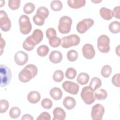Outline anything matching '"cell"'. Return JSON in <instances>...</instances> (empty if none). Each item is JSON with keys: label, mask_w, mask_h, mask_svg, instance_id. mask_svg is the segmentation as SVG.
<instances>
[{"label": "cell", "mask_w": 120, "mask_h": 120, "mask_svg": "<svg viewBox=\"0 0 120 120\" xmlns=\"http://www.w3.org/2000/svg\"><path fill=\"white\" fill-rule=\"evenodd\" d=\"M110 38L105 35H100L98 39L97 46L98 50L102 53H107L110 50Z\"/></svg>", "instance_id": "cell-8"}, {"label": "cell", "mask_w": 120, "mask_h": 120, "mask_svg": "<svg viewBox=\"0 0 120 120\" xmlns=\"http://www.w3.org/2000/svg\"><path fill=\"white\" fill-rule=\"evenodd\" d=\"M102 85V81L98 77H94L91 78L90 83V86L95 91Z\"/></svg>", "instance_id": "cell-23"}, {"label": "cell", "mask_w": 120, "mask_h": 120, "mask_svg": "<svg viewBox=\"0 0 120 120\" xmlns=\"http://www.w3.org/2000/svg\"><path fill=\"white\" fill-rule=\"evenodd\" d=\"M68 5L71 8L77 9L85 6V0H68L67 1Z\"/></svg>", "instance_id": "cell-20"}, {"label": "cell", "mask_w": 120, "mask_h": 120, "mask_svg": "<svg viewBox=\"0 0 120 120\" xmlns=\"http://www.w3.org/2000/svg\"><path fill=\"white\" fill-rule=\"evenodd\" d=\"M57 33L55 30L53 28H49L46 30V36L47 38L49 39L50 38L56 36Z\"/></svg>", "instance_id": "cell-42"}, {"label": "cell", "mask_w": 120, "mask_h": 120, "mask_svg": "<svg viewBox=\"0 0 120 120\" xmlns=\"http://www.w3.org/2000/svg\"><path fill=\"white\" fill-rule=\"evenodd\" d=\"M77 74V72L75 69L72 68H68L66 71L65 75L66 77L69 79L73 80L74 79Z\"/></svg>", "instance_id": "cell-35"}, {"label": "cell", "mask_w": 120, "mask_h": 120, "mask_svg": "<svg viewBox=\"0 0 120 120\" xmlns=\"http://www.w3.org/2000/svg\"><path fill=\"white\" fill-rule=\"evenodd\" d=\"M43 31L38 29H35L31 35L28 37L22 44L24 49L27 51L32 50L35 46L39 44L43 38Z\"/></svg>", "instance_id": "cell-1"}, {"label": "cell", "mask_w": 120, "mask_h": 120, "mask_svg": "<svg viewBox=\"0 0 120 120\" xmlns=\"http://www.w3.org/2000/svg\"><path fill=\"white\" fill-rule=\"evenodd\" d=\"M5 40L2 38L1 37V35H0V55H1L3 52V48L5 46Z\"/></svg>", "instance_id": "cell-44"}, {"label": "cell", "mask_w": 120, "mask_h": 120, "mask_svg": "<svg viewBox=\"0 0 120 120\" xmlns=\"http://www.w3.org/2000/svg\"><path fill=\"white\" fill-rule=\"evenodd\" d=\"M94 23V21L91 18H86L77 23L76 25L77 31L81 34L85 33Z\"/></svg>", "instance_id": "cell-9"}, {"label": "cell", "mask_w": 120, "mask_h": 120, "mask_svg": "<svg viewBox=\"0 0 120 120\" xmlns=\"http://www.w3.org/2000/svg\"><path fill=\"white\" fill-rule=\"evenodd\" d=\"M21 119L22 120H33V117L29 114H24Z\"/></svg>", "instance_id": "cell-45"}, {"label": "cell", "mask_w": 120, "mask_h": 120, "mask_svg": "<svg viewBox=\"0 0 120 120\" xmlns=\"http://www.w3.org/2000/svg\"><path fill=\"white\" fill-rule=\"evenodd\" d=\"M41 98L40 93L36 90L30 92L27 96L28 101L32 104H36L39 101Z\"/></svg>", "instance_id": "cell-17"}, {"label": "cell", "mask_w": 120, "mask_h": 120, "mask_svg": "<svg viewBox=\"0 0 120 120\" xmlns=\"http://www.w3.org/2000/svg\"><path fill=\"white\" fill-rule=\"evenodd\" d=\"M53 120H64L66 118V114L65 111L61 107H57L53 111Z\"/></svg>", "instance_id": "cell-15"}, {"label": "cell", "mask_w": 120, "mask_h": 120, "mask_svg": "<svg viewBox=\"0 0 120 120\" xmlns=\"http://www.w3.org/2000/svg\"><path fill=\"white\" fill-rule=\"evenodd\" d=\"M0 27L4 32L8 31L11 27V22L7 13L3 10L0 11Z\"/></svg>", "instance_id": "cell-11"}, {"label": "cell", "mask_w": 120, "mask_h": 120, "mask_svg": "<svg viewBox=\"0 0 120 120\" xmlns=\"http://www.w3.org/2000/svg\"><path fill=\"white\" fill-rule=\"evenodd\" d=\"M49 43L52 47H58L61 43V39L57 36H54L49 39Z\"/></svg>", "instance_id": "cell-29"}, {"label": "cell", "mask_w": 120, "mask_h": 120, "mask_svg": "<svg viewBox=\"0 0 120 120\" xmlns=\"http://www.w3.org/2000/svg\"><path fill=\"white\" fill-rule=\"evenodd\" d=\"M101 1H102V0H100V1H92V2H95V3H97V2L98 3V2H101Z\"/></svg>", "instance_id": "cell-46"}, {"label": "cell", "mask_w": 120, "mask_h": 120, "mask_svg": "<svg viewBox=\"0 0 120 120\" xmlns=\"http://www.w3.org/2000/svg\"><path fill=\"white\" fill-rule=\"evenodd\" d=\"M61 46L64 48H68L72 46L77 45L80 42V37L75 34H71L61 38Z\"/></svg>", "instance_id": "cell-6"}, {"label": "cell", "mask_w": 120, "mask_h": 120, "mask_svg": "<svg viewBox=\"0 0 120 120\" xmlns=\"http://www.w3.org/2000/svg\"><path fill=\"white\" fill-rule=\"evenodd\" d=\"M120 74L117 73L112 77V82L115 87H120Z\"/></svg>", "instance_id": "cell-40"}, {"label": "cell", "mask_w": 120, "mask_h": 120, "mask_svg": "<svg viewBox=\"0 0 120 120\" xmlns=\"http://www.w3.org/2000/svg\"><path fill=\"white\" fill-rule=\"evenodd\" d=\"M82 51L84 58L87 59H92L95 55V51L91 44H85L83 46Z\"/></svg>", "instance_id": "cell-14"}, {"label": "cell", "mask_w": 120, "mask_h": 120, "mask_svg": "<svg viewBox=\"0 0 120 120\" xmlns=\"http://www.w3.org/2000/svg\"><path fill=\"white\" fill-rule=\"evenodd\" d=\"M64 75L63 71L61 70H56L53 75L52 78L53 80L57 82H61L64 79Z\"/></svg>", "instance_id": "cell-30"}, {"label": "cell", "mask_w": 120, "mask_h": 120, "mask_svg": "<svg viewBox=\"0 0 120 120\" xmlns=\"http://www.w3.org/2000/svg\"><path fill=\"white\" fill-rule=\"evenodd\" d=\"M0 87H4L9 84L12 78V73L10 68L6 65L0 66Z\"/></svg>", "instance_id": "cell-3"}, {"label": "cell", "mask_w": 120, "mask_h": 120, "mask_svg": "<svg viewBox=\"0 0 120 120\" xmlns=\"http://www.w3.org/2000/svg\"><path fill=\"white\" fill-rule=\"evenodd\" d=\"M41 105L44 108L46 109H50L52 107V102L50 99L45 98L42 100Z\"/></svg>", "instance_id": "cell-39"}, {"label": "cell", "mask_w": 120, "mask_h": 120, "mask_svg": "<svg viewBox=\"0 0 120 120\" xmlns=\"http://www.w3.org/2000/svg\"><path fill=\"white\" fill-rule=\"evenodd\" d=\"M20 0H9L8 5L11 9L16 10L20 7Z\"/></svg>", "instance_id": "cell-38"}, {"label": "cell", "mask_w": 120, "mask_h": 120, "mask_svg": "<svg viewBox=\"0 0 120 120\" xmlns=\"http://www.w3.org/2000/svg\"><path fill=\"white\" fill-rule=\"evenodd\" d=\"M35 6L33 3L31 2H28L24 5L23 11L24 13L26 14H30L35 10Z\"/></svg>", "instance_id": "cell-32"}, {"label": "cell", "mask_w": 120, "mask_h": 120, "mask_svg": "<svg viewBox=\"0 0 120 120\" xmlns=\"http://www.w3.org/2000/svg\"><path fill=\"white\" fill-rule=\"evenodd\" d=\"M29 57L27 53L22 51L17 52L14 56V60L16 64L19 66L25 65L28 60Z\"/></svg>", "instance_id": "cell-13"}, {"label": "cell", "mask_w": 120, "mask_h": 120, "mask_svg": "<svg viewBox=\"0 0 120 120\" xmlns=\"http://www.w3.org/2000/svg\"><path fill=\"white\" fill-rule=\"evenodd\" d=\"M109 30L112 33H118L120 31V23L118 21L111 22L109 25Z\"/></svg>", "instance_id": "cell-26"}, {"label": "cell", "mask_w": 120, "mask_h": 120, "mask_svg": "<svg viewBox=\"0 0 120 120\" xmlns=\"http://www.w3.org/2000/svg\"><path fill=\"white\" fill-rule=\"evenodd\" d=\"M112 12L113 16L115 17L118 19H120V6H116L113 9Z\"/></svg>", "instance_id": "cell-43"}, {"label": "cell", "mask_w": 120, "mask_h": 120, "mask_svg": "<svg viewBox=\"0 0 120 120\" xmlns=\"http://www.w3.org/2000/svg\"><path fill=\"white\" fill-rule=\"evenodd\" d=\"M72 24V20L69 16H62L59 22L58 27L59 31L62 34L68 33L70 31Z\"/></svg>", "instance_id": "cell-4"}, {"label": "cell", "mask_w": 120, "mask_h": 120, "mask_svg": "<svg viewBox=\"0 0 120 120\" xmlns=\"http://www.w3.org/2000/svg\"><path fill=\"white\" fill-rule=\"evenodd\" d=\"M49 52V47L46 45H41L39 46L37 49L38 54L42 57L46 56Z\"/></svg>", "instance_id": "cell-24"}, {"label": "cell", "mask_w": 120, "mask_h": 120, "mask_svg": "<svg viewBox=\"0 0 120 120\" xmlns=\"http://www.w3.org/2000/svg\"><path fill=\"white\" fill-rule=\"evenodd\" d=\"M36 14L42 15L46 19V18H47L49 14V11L47 8L41 6L38 8L36 11Z\"/></svg>", "instance_id": "cell-37"}, {"label": "cell", "mask_w": 120, "mask_h": 120, "mask_svg": "<svg viewBox=\"0 0 120 120\" xmlns=\"http://www.w3.org/2000/svg\"><path fill=\"white\" fill-rule=\"evenodd\" d=\"M112 73V68L108 65H104L101 70V75L105 78L108 77Z\"/></svg>", "instance_id": "cell-33"}, {"label": "cell", "mask_w": 120, "mask_h": 120, "mask_svg": "<svg viewBox=\"0 0 120 120\" xmlns=\"http://www.w3.org/2000/svg\"><path fill=\"white\" fill-rule=\"evenodd\" d=\"M9 103L6 99H1L0 101V112L5 113L8 109Z\"/></svg>", "instance_id": "cell-36"}, {"label": "cell", "mask_w": 120, "mask_h": 120, "mask_svg": "<svg viewBox=\"0 0 120 120\" xmlns=\"http://www.w3.org/2000/svg\"><path fill=\"white\" fill-rule=\"evenodd\" d=\"M67 57L69 61H75L78 58V53L75 50H70L67 52Z\"/></svg>", "instance_id": "cell-34"}, {"label": "cell", "mask_w": 120, "mask_h": 120, "mask_svg": "<svg viewBox=\"0 0 120 120\" xmlns=\"http://www.w3.org/2000/svg\"><path fill=\"white\" fill-rule=\"evenodd\" d=\"M62 90L58 87H53L50 90V95L51 97L55 100L60 99L62 96Z\"/></svg>", "instance_id": "cell-21"}, {"label": "cell", "mask_w": 120, "mask_h": 120, "mask_svg": "<svg viewBox=\"0 0 120 120\" xmlns=\"http://www.w3.org/2000/svg\"><path fill=\"white\" fill-rule=\"evenodd\" d=\"M51 119V117L50 114L46 112H42L37 118V120H50Z\"/></svg>", "instance_id": "cell-41"}, {"label": "cell", "mask_w": 120, "mask_h": 120, "mask_svg": "<svg viewBox=\"0 0 120 120\" xmlns=\"http://www.w3.org/2000/svg\"><path fill=\"white\" fill-rule=\"evenodd\" d=\"M45 18L42 15L36 14L33 17V21L34 23L38 26H42L44 24Z\"/></svg>", "instance_id": "cell-31"}, {"label": "cell", "mask_w": 120, "mask_h": 120, "mask_svg": "<svg viewBox=\"0 0 120 120\" xmlns=\"http://www.w3.org/2000/svg\"><path fill=\"white\" fill-rule=\"evenodd\" d=\"M94 95L95 98L98 100H105L107 98V92L105 90L101 89L96 91Z\"/></svg>", "instance_id": "cell-25"}, {"label": "cell", "mask_w": 120, "mask_h": 120, "mask_svg": "<svg viewBox=\"0 0 120 120\" xmlns=\"http://www.w3.org/2000/svg\"><path fill=\"white\" fill-rule=\"evenodd\" d=\"M104 113L105 108L100 104H96L91 108V117L93 120H102Z\"/></svg>", "instance_id": "cell-10"}, {"label": "cell", "mask_w": 120, "mask_h": 120, "mask_svg": "<svg viewBox=\"0 0 120 120\" xmlns=\"http://www.w3.org/2000/svg\"><path fill=\"white\" fill-rule=\"evenodd\" d=\"M21 113L20 109L17 106L12 107L9 112V116L12 119H16L18 118Z\"/></svg>", "instance_id": "cell-27"}, {"label": "cell", "mask_w": 120, "mask_h": 120, "mask_svg": "<svg viewBox=\"0 0 120 120\" xmlns=\"http://www.w3.org/2000/svg\"><path fill=\"white\" fill-rule=\"evenodd\" d=\"M38 72V68L33 64H29L26 66L19 73L18 78L23 82H27L35 77Z\"/></svg>", "instance_id": "cell-2"}, {"label": "cell", "mask_w": 120, "mask_h": 120, "mask_svg": "<svg viewBox=\"0 0 120 120\" xmlns=\"http://www.w3.org/2000/svg\"><path fill=\"white\" fill-rule=\"evenodd\" d=\"M100 16L105 20H110L113 17L112 11L109 8L105 7H102L99 10Z\"/></svg>", "instance_id": "cell-19"}, {"label": "cell", "mask_w": 120, "mask_h": 120, "mask_svg": "<svg viewBox=\"0 0 120 120\" xmlns=\"http://www.w3.org/2000/svg\"><path fill=\"white\" fill-rule=\"evenodd\" d=\"M81 97L87 105H90L95 101L94 90L90 86H87L82 88L81 92Z\"/></svg>", "instance_id": "cell-5"}, {"label": "cell", "mask_w": 120, "mask_h": 120, "mask_svg": "<svg viewBox=\"0 0 120 120\" xmlns=\"http://www.w3.org/2000/svg\"><path fill=\"white\" fill-rule=\"evenodd\" d=\"M89 75L84 72H82L80 73L76 78L77 82H78L81 85H85L88 83L89 81Z\"/></svg>", "instance_id": "cell-22"}, {"label": "cell", "mask_w": 120, "mask_h": 120, "mask_svg": "<svg viewBox=\"0 0 120 120\" xmlns=\"http://www.w3.org/2000/svg\"><path fill=\"white\" fill-rule=\"evenodd\" d=\"M63 105L68 110H71L75 107L76 105V101L74 98L67 96L64 99L63 101Z\"/></svg>", "instance_id": "cell-18"}, {"label": "cell", "mask_w": 120, "mask_h": 120, "mask_svg": "<svg viewBox=\"0 0 120 120\" xmlns=\"http://www.w3.org/2000/svg\"><path fill=\"white\" fill-rule=\"evenodd\" d=\"M49 59L50 61L53 63H59L62 60V54L59 51H53L50 53Z\"/></svg>", "instance_id": "cell-16"}, {"label": "cell", "mask_w": 120, "mask_h": 120, "mask_svg": "<svg viewBox=\"0 0 120 120\" xmlns=\"http://www.w3.org/2000/svg\"><path fill=\"white\" fill-rule=\"evenodd\" d=\"M51 9L54 11H59L62 8V3L61 1L59 0H54L52 1L50 4Z\"/></svg>", "instance_id": "cell-28"}, {"label": "cell", "mask_w": 120, "mask_h": 120, "mask_svg": "<svg viewBox=\"0 0 120 120\" xmlns=\"http://www.w3.org/2000/svg\"><path fill=\"white\" fill-rule=\"evenodd\" d=\"M62 87L65 91L72 95H76L79 90L78 84L69 81H66L63 82Z\"/></svg>", "instance_id": "cell-12"}, {"label": "cell", "mask_w": 120, "mask_h": 120, "mask_svg": "<svg viewBox=\"0 0 120 120\" xmlns=\"http://www.w3.org/2000/svg\"><path fill=\"white\" fill-rule=\"evenodd\" d=\"M19 24L20 32L23 35L29 34L32 30V24L28 16L25 15H22L19 19Z\"/></svg>", "instance_id": "cell-7"}]
</instances>
